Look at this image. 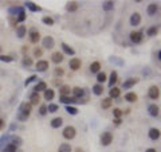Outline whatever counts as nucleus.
<instances>
[{
  "instance_id": "obj_1",
  "label": "nucleus",
  "mask_w": 161,
  "mask_h": 152,
  "mask_svg": "<svg viewBox=\"0 0 161 152\" xmlns=\"http://www.w3.org/2000/svg\"><path fill=\"white\" fill-rule=\"evenodd\" d=\"M99 141H101V146L103 147H107L113 143V133L112 132H103L102 135L99 136Z\"/></svg>"
},
{
  "instance_id": "obj_2",
  "label": "nucleus",
  "mask_w": 161,
  "mask_h": 152,
  "mask_svg": "<svg viewBox=\"0 0 161 152\" xmlns=\"http://www.w3.org/2000/svg\"><path fill=\"white\" fill-rule=\"evenodd\" d=\"M75 135H77V129L74 127H71V125H67L65 129H63V132H62V136L65 137V139H67V140L74 139Z\"/></svg>"
},
{
  "instance_id": "obj_3",
  "label": "nucleus",
  "mask_w": 161,
  "mask_h": 152,
  "mask_svg": "<svg viewBox=\"0 0 161 152\" xmlns=\"http://www.w3.org/2000/svg\"><path fill=\"white\" fill-rule=\"evenodd\" d=\"M28 39H30V42L34 43V45H36V43L40 40V34L39 31L36 28H31L28 31Z\"/></svg>"
},
{
  "instance_id": "obj_4",
  "label": "nucleus",
  "mask_w": 161,
  "mask_h": 152,
  "mask_svg": "<svg viewBox=\"0 0 161 152\" xmlns=\"http://www.w3.org/2000/svg\"><path fill=\"white\" fill-rule=\"evenodd\" d=\"M148 97H149L150 100H159V97H160V89H159V86H156V85L150 86L149 90H148Z\"/></svg>"
},
{
  "instance_id": "obj_5",
  "label": "nucleus",
  "mask_w": 161,
  "mask_h": 152,
  "mask_svg": "<svg viewBox=\"0 0 161 152\" xmlns=\"http://www.w3.org/2000/svg\"><path fill=\"white\" fill-rule=\"evenodd\" d=\"M42 46L45 47V49H48V50H51L54 46H55V40H54L52 36H50V35H47L45 36V38L42 39Z\"/></svg>"
},
{
  "instance_id": "obj_6",
  "label": "nucleus",
  "mask_w": 161,
  "mask_h": 152,
  "mask_svg": "<svg viewBox=\"0 0 161 152\" xmlns=\"http://www.w3.org/2000/svg\"><path fill=\"white\" fill-rule=\"evenodd\" d=\"M35 69H36V72H39V73L46 72V70L48 69V61L39 59L38 62H36V65H35Z\"/></svg>"
},
{
  "instance_id": "obj_7",
  "label": "nucleus",
  "mask_w": 161,
  "mask_h": 152,
  "mask_svg": "<svg viewBox=\"0 0 161 152\" xmlns=\"http://www.w3.org/2000/svg\"><path fill=\"white\" fill-rule=\"evenodd\" d=\"M129 38L133 43H141L142 42V31H132L129 34Z\"/></svg>"
},
{
  "instance_id": "obj_8",
  "label": "nucleus",
  "mask_w": 161,
  "mask_h": 152,
  "mask_svg": "<svg viewBox=\"0 0 161 152\" xmlns=\"http://www.w3.org/2000/svg\"><path fill=\"white\" fill-rule=\"evenodd\" d=\"M23 12H26V11H24V7H22V6H13L8 8L9 16H18L19 13H23Z\"/></svg>"
},
{
  "instance_id": "obj_9",
  "label": "nucleus",
  "mask_w": 161,
  "mask_h": 152,
  "mask_svg": "<svg viewBox=\"0 0 161 152\" xmlns=\"http://www.w3.org/2000/svg\"><path fill=\"white\" fill-rule=\"evenodd\" d=\"M31 110H32V105H31V104L27 102V101H23V102L19 105V110H18V112H22V113H24V114H30V113H31Z\"/></svg>"
},
{
  "instance_id": "obj_10",
  "label": "nucleus",
  "mask_w": 161,
  "mask_h": 152,
  "mask_svg": "<svg viewBox=\"0 0 161 152\" xmlns=\"http://www.w3.org/2000/svg\"><path fill=\"white\" fill-rule=\"evenodd\" d=\"M77 101H80V100H77L75 97H71V96H59V102L65 104V105H71V104L77 102Z\"/></svg>"
},
{
  "instance_id": "obj_11",
  "label": "nucleus",
  "mask_w": 161,
  "mask_h": 152,
  "mask_svg": "<svg viewBox=\"0 0 161 152\" xmlns=\"http://www.w3.org/2000/svg\"><path fill=\"white\" fill-rule=\"evenodd\" d=\"M80 66H82V62H80L79 58H71L69 61V67L74 72H77L78 69H80Z\"/></svg>"
},
{
  "instance_id": "obj_12",
  "label": "nucleus",
  "mask_w": 161,
  "mask_h": 152,
  "mask_svg": "<svg viewBox=\"0 0 161 152\" xmlns=\"http://www.w3.org/2000/svg\"><path fill=\"white\" fill-rule=\"evenodd\" d=\"M148 136H149L150 140H159L161 136V132L159 128H150L149 132H148Z\"/></svg>"
},
{
  "instance_id": "obj_13",
  "label": "nucleus",
  "mask_w": 161,
  "mask_h": 152,
  "mask_svg": "<svg viewBox=\"0 0 161 152\" xmlns=\"http://www.w3.org/2000/svg\"><path fill=\"white\" fill-rule=\"evenodd\" d=\"M148 113H149L152 117H157L160 114V108H159V105H156V104H150V105L148 106Z\"/></svg>"
},
{
  "instance_id": "obj_14",
  "label": "nucleus",
  "mask_w": 161,
  "mask_h": 152,
  "mask_svg": "<svg viewBox=\"0 0 161 152\" xmlns=\"http://www.w3.org/2000/svg\"><path fill=\"white\" fill-rule=\"evenodd\" d=\"M140 23H141V15L140 13L138 12L132 13V16H130V26L137 27V26H140Z\"/></svg>"
},
{
  "instance_id": "obj_15",
  "label": "nucleus",
  "mask_w": 161,
  "mask_h": 152,
  "mask_svg": "<svg viewBox=\"0 0 161 152\" xmlns=\"http://www.w3.org/2000/svg\"><path fill=\"white\" fill-rule=\"evenodd\" d=\"M24 6H26V8L28 9V11H31V12H39V11H42V8H40L38 4H35L34 2H26Z\"/></svg>"
},
{
  "instance_id": "obj_16",
  "label": "nucleus",
  "mask_w": 161,
  "mask_h": 152,
  "mask_svg": "<svg viewBox=\"0 0 161 152\" xmlns=\"http://www.w3.org/2000/svg\"><path fill=\"white\" fill-rule=\"evenodd\" d=\"M26 35H27V27L24 24H20L16 27V36H18L19 39H23Z\"/></svg>"
},
{
  "instance_id": "obj_17",
  "label": "nucleus",
  "mask_w": 161,
  "mask_h": 152,
  "mask_svg": "<svg viewBox=\"0 0 161 152\" xmlns=\"http://www.w3.org/2000/svg\"><path fill=\"white\" fill-rule=\"evenodd\" d=\"M60 47H62V50H63V53L65 54H67V55H75V50L73 49L71 46H69L67 43H65V42H62L60 43Z\"/></svg>"
},
{
  "instance_id": "obj_18",
  "label": "nucleus",
  "mask_w": 161,
  "mask_h": 152,
  "mask_svg": "<svg viewBox=\"0 0 161 152\" xmlns=\"http://www.w3.org/2000/svg\"><path fill=\"white\" fill-rule=\"evenodd\" d=\"M137 82H138V78H127L126 81H123L122 89H130V87H133Z\"/></svg>"
},
{
  "instance_id": "obj_19",
  "label": "nucleus",
  "mask_w": 161,
  "mask_h": 152,
  "mask_svg": "<svg viewBox=\"0 0 161 152\" xmlns=\"http://www.w3.org/2000/svg\"><path fill=\"white\" fill-rule=\"evenodd\" d=\"M63 58H65V57H63V53L55 51V53L51 54V61H52L54 63H56V65H59V63L63 61Z\"/></svg>"
},
{
  "instance_id": "obj_20",
  "label": "nucleus",
  "mask_w": 161,
  "mask_h": 152,
  "mask_svg": "<svg viewBox=\"0 0 161 152\" xmlns=\"http://www.w3.org/2000/svg\"><path fill=\"white\" fill-rule=\"evenodd\" d=\"M9 139H11V133H9V132L4 133L2 137H0V152H2V150L4 148L5 144L9 143Z\"/></svg>"
},
{
  "instance_id": "obj_21",
  "label": "nucleus",
  "mask_w": 161,
  "mask_h": 152,
  "mask_svg": "<svg viewBox=\"0 0 161 152\" xmlns=\"http://www.w3.org/2000/svg\"><path fill=\"white\" fill-rule=\"evenodd\" d=\"M73 94H74L73 97H75L77 100L82 98V97L85 96V89H83V87H79V86H75V87H73Z\"/></svg>"
},
{
  "instance_id": "obj_22",
  "label": "nucleus",
  "mask_w": 161,
  "mask_h": 152,
  "mask_svg": "<svg viewBox=\"0 0 161 152\" xmlns=\"http://www.w3.org/2000/svg\"><path fill=\"white\" fill-rule=\"evenodd\" d=\"M157 11H159V6H157L156 3H150V4L148 6V8H146V13H148L149 16L156 15Z\"/></svg>"
},
{
  "instance_id": "obj_23",
  "label": "nucleus",
  "mask_w": 161,
  "mask_h": 152,
  "mask_svg": "<svg viewBox=\"0 0 161 152\" xmlns=\"http://www.w3.org/2000/svg\"><path fill=\"white\" fill-rule=\"evenodd\" d=\"M39 102H40V96H39V93L32 92L31 94H30V104H31V105H38Z\"/></svg>"
},
{
  "instance_id": "obj_24",
  "label": "nucleus",
  "mask_w": 161,
  "mask_h": 152,
  "mask_svg": "<svg viewBox=\"0 0 161 152\" xmlns=\"http://www.w3.org/2000/svg\"><path fill=\"white\" fill-rule=\"evenodd\" d=\"M47 89V83L45 82V81H39L38 83H36L35 86H34V92L39 93V92H45V90Z\"/></svg>"
},
{
  "instance_id": "obj_25",
  "label": "nucleus",
  "mask_w": 161,
  "mask_h": 152,
  "mask_svg": "<svg viewBox=\"0 0 161 152\" xmlns=\"http://www.w3.org/2000/svg\"><path fill=\"white\" fill-rule=\"evenodd\" d=\"M120 94H121V89H120V87L113 86L112 89L109 90V97H110L112 100H114V98H118V97H120Z\"/></svg>"
},
{
  "instance_id": "obj_26",
  "label": "nucleus",
  "mask_w": 161,
  "mask_h": 152,
  "mask_svg": "<svg viewBox=\"0 0 161 152\" xmlns=\"http://www.w3.org/2000/svg\"><path fill=\"white\" fill-rule=\"evenodd\" d=\"M62 124H63V119H62V117H55V119H52L51 121H50V125H51V128H54V129L62 127Z\"/></svg>"
},
{
  "instance_id": "obj_27",
  "label": "nucleus",
  "mask_w": 161,
  "mask_h": 152,
  "mask_svg": "<svg viewBox=\"0 0 161 152\" xmlns=\"http://www.w3.org/2000/svg\"><path fill=\"white\" fill-rule=\"evenodd\" d=\"M9 143L13 144V146L19 147L23 144V139L20 136H16V135H11V139H9Z\"/></svg>"
},
{
  "instance_id": "obj_28",
  "label": "nucleus",
  "mask_w": 161,
  "mask_h": 152,
  "mask_svg": "<svg viewBox=\"0 0 161 152\" xmlns=\"http://www.w3.org/2000/svg\"><path fill=\"white\" fill-rule=\"evenodd\" d=\"M43 97H45L46 101H52L54 97H55V92H54L52 89H46L45 92H43Z\"/></svg>"
},
{
  "instance_id": "obj_29",
  "label": "nucleus",
  "mask_w": 161,
  "mask_h": 152,
  "mask_svg": "<svg viewBox=\"0 0 161 152\" xmlns=\"http://www.w3.org/2000/svg\"><path fill=\"white\" fill-rule=\"evenodd\" d=\"M71 92H73V87H70L69 85H62L59 87L60 96H70V93Z\"/></svg>"
},
{
  "instance_id": "obj_30",
  "label": "nucleus",
  "mask_w": 161,
  "mask_h": 152,
  "mask_svg": "<svg viewBox=\"0 0 161 152\" xmlns=\"http://www.w3.org/2000/svg\"><path fill=\"white\" fill-rule=\"evenodd\" d=\"M32 63H34V62H32V58H31V57L24 55V57L22 58V65H23V67H26V69H27V67H31Z\"/></svg>"
},
{
  "instance_id": "obj_31",
  "label": "nucleus",
  "mask_w": 161,
  "mask_h": 152,
  "mask_svg": "<svg viewBox=\"0 0 161 152\" xmlns=\"http://www.w3.org/2000/svg\"><path fill=\"white\" fill-rule=\"evenodd\" d=\"M117 80H118V73H117L116 70H113L112 74H110V78H109V86L113 87L114 83L117 82Z\"/></svg>"
},
{
  "instance_id": "obj_32",
  "label": "nucleus",
  "mask_w": 161,
  "mask_h": 152,
  "mask_svg": "<svg viewBox=\"0 0 161 152\" xmlns=\"http://www.w3.org/2000/svg\"><path fill=\"white\" fill-rule=\"evenodd\" d=\"M137 98H138V97H137V94L134 92H127L125 94V100L127 101V102H136Z\"/></svg>"
},
{
  "instance_id": "obj_33",
  "label": "nucleus",
  "mask_w": 161,
  "mask_h": 152,
  "mask_svg": "<svg viewBox=\"0 0 161 152\" xmlns=\"http://www.w3.org/2000/svg\"><path fill=\"white\" fill-rule=\"evenodd\" d=\"M77 9H78V3L77 2H70L66 4V11L69 12H75Z\"/></svg>"
},
{
  "instance_id": "obj_34",
  "label": "nucleus",
  "mask_w": 161,
  "mask_h": 152,
  "mask_svg": "<svg viewBox=\"0 0 161 152\" xmlns=\"http://www.w3.org/2000/svg\"><path fill=\"white\" fill-rule=\"evenodd\" d=\"M93 93L95 94V96H102V93H103V86L101 85V83H95V85L93 86Z\"/></svg>"
},
{
  "instance_id": "obj_35",
  "label": "nucleus",
  "mask_w": 161,
  "mask_h": 152,
  "mask_svg": "<svg viewBox=\"0 0 161 152\" xmlns=\"http://www.w3.org/2000/svg\"><path fill=\"white\" fill-rule=\"evenodd\" d=\"M112 98L110 97H106V98H103L101 101V106H102V109H109L110 106H112Z\"/></svg>"
},
{
  "instance_id": "obj_36",
  "label": "nucleus",
  "mask_w": 161,
  "mask_h": 152,
  "mask_svg": "<svg viewBox=\"0 0 161 152\" xmlns=\"http://www.w3.org/2000/svg\"><path fill=\"white\" fill-rule=\"evenodd\" d=\"M2 152H18V147L13 146V144H11V143H8V144H5L4 146Z\"/></svg>"
},
{
  "instance_id": "obj_37",
  "label": "nucleus",
  "mask_w": 161,
  "mask_h": 152,
  "mask_svg": "<svg viewBox=\"0 0 161 152\" xmlns=\"http://www.w3.org/2000/svg\"><path fill=\"white\" fill-rule=\"evenodd\" d=\"M99 69H101V63L97 62V61L90 65V72H91V73H97V74H98L99 73Z\"/></svg>"
},
{
  "instance_id": "obj_38",
  "label": "nucleus",
  "mask_w": 161,
  "mask_h": 152,
  "mask_svg": "<svg viewBox=\"0 0 161 152\" xmlns=\"http://www.w3.org/2000/svg\"><path fill=\"white\" fill-rule=\"evenodd\" d=\"M58 152H71V146L67 143H62L58 148Z\"/></svg>"
},
{
  "instance_id": "obj_39",
  "label": "nucleus",
  "mask_w": 161,
  "mask_h": 152,
  "mask_svg": "<svg viewBox=\"0 0 161 152\" xmlns=\"http://www.w3.org/2000/svg\"><path fill=\"white\" fill-rule=\"evenodd\" d=\"M47 110H48L50 113H56L59 110V105L58 104H52V102H50L48 105H47Z\"/></svg>"
},
{
  "instance_id": "obj_40",
  "label": "nucleus",
  "mask_w": 161,
  "mask_h": 152,
  "mask_svg": "<svg viewBox=\"0 0 161 152\" xmlns=\"http://www.w3.org/2000/svg\"><path fill=\"white\" fill-rule=\"evenodd\" d=\"M157 32H159V27H157V26L149 27V28H148V31H146L148 36H154V35H157Z\"/></svg>"
},
{
  "instance_id": "obj_41",
  "label": "nucleus",
  "mask_w": 161,
  "mask_h": 152,
  "mask_svg": "<svg viewBox=\"0 0 161 152\" xmlns=\"http://www.w3.org/2000/svg\"><path fill=\"white\" fill-rule=\"evenodd\" d=\"M106 80H107V77H106V74L103 73V72H99L98 74H97V82L101 83V85H102Z\"/></svg>"
},
{
  "instance_id": "obj_42",
  "label": "nucleus",
  "mask_w": 161,
  "mask_h": 152,
  "mask_svg": "<svg viewBox=\"0 0 161 152\" xmlns=\"http://www.w3.org/2000/svg\"><path fill=\"white\" fill-rule=\"evenodd\" d=\"M28 117H30V114H24V113H22V112H18V114H16V120L22 121V123H24V121L28 120Z\"/></svg>"
},
{
  "instance_id": "obj_43",
  "label": "nucleus",
  "mask_w": 161,
  "mask_h": 152,
  "mask_svg": "<svg viewBox=\"0 0 161 152\" xmlns=\"http://www.w3.org/2000/svg\"><path fill=\"white\" fill-rule=\"evenodd\" d=\"M66 112L69 113V114H71V116H75V114H78V109H77L75 106L67 105V106H66Z\"/></svg>"
},
{
  "instance_id": "obj_44",
  "label": "nucleus",
  "mask_w": 161,
  "mask_h": 152,
  "mask_svg": "<svg viewBox=\"0 0 161 152\" xmlns=\"http://www.w3.org/2000/svg\"><path fill=\"white\" fill-rule=\"evenodd\" d=\"M42 22H43V24H46V26H54V19L51 16H43Z\"/></svg>"
},
{
  "instance_id": "obj_45",
  "label": "nucleus",
  "mask_w": 161,
  "mask_h": 152,
  "mask_svg": "<svg viewBox=\"0 0 161 152\" xmlns=\"http://www.w3.org/2000/svg\"><path fill=\"white\" fill-rule=\"evenodd\" d=\"M63 74H65V72H63L62 67H55V69H54V77H55V78H60Z\"/></svg>"
},
{
  "instance_id": "obj_46",
  "label": "nucleus",
  "mask_w": 161,
  "mask_h": 152,
  "mask_svg": "<svg viewBox=\"0 0 161 152\" xmlns=\"http://www.w3.org/2000/svg\"><path fill=\"white\" fill-rule=\"evenodd\" d=\"M102 8L105 9V11H112V9L114 8V3L113 2H105L102 4Z\"/></svg>"
},
{
  "instance_id": "obj_47",
  "label": "nucleus",
  "mask_w": 161,
  "mask_h": 152,
  "mask_svg": "<svg viewBox=\"0 0 161 152\" xmlns=\"http://www.w3.org/2000/svg\"><path fill=\"white\" fill-rule=\"evenodd\" d=\"M35 81H38V76H35V74H32V76H30L28 78L24 81V86H28L31 82H35Z\"/></svg>"
},
{
  "instance_id": "obj_48",
  "label": "nucleus",
  "mask_w": 161,
  "mask_h": 152,
  "mask_svg": "<svg viewBox=\"0 0 161 152\" xmlns=\"http://www.w3.org/2000/svg\"><path fill=\"white\" fill-rule=\"evenodd\" d=\"M0 61H2V62H5V63H9V62H12L13 61V57L12 55H0Z\"/></svg>"
},
{
  "instance_id": "obj_49",
  "label": "nucleus",
  "mask_w": 161,
  "mask_h": 152,
  "mask_svg": "<svg viewBox=\"0 0 161 152\" xmlns=\"http://www.w3.org/2000/svg\"><path fill=\"white\" fill-rule=\"evenodd\" d=\"M32 54H34V57H36V58H40V57L43 55V50L40 49V47H35V49L32 50Z\"/></svg>"
},
{
  "instance_id": "obj_50",
  "label": "nucleus",
  "mask_w": 161,
  "mask_h": 152,
  "mask_svg": "<svg viewBox=\"0 0 161 152\" xmlns=\"http://www.w3.org/2000/svg\"><path fill=\"white\" fill-rule=\"evenodd\" d=\"M122 114H123V112L120 109V108H114V109H113V116L116 117V119H121Z\"/></svg>"
},
{
  "instance_id": "obj_51",
  "label": "nucleus",
  "mask_w": 161,
  "mask_h": 152,
  "mask_svg": "<svg viewBox=\"0 0 161 152\" xmlns=\"http://www.w3.org/2000/svg\"><path fill=\"white\" fill-rule=\"evenodd\" d=\"M27 18V13L26 12H23V13H19L18 16H16V23H23L26 20Z\"/></svg>"
},
{
  "instance_id": "obj_52",
  "label": "nucleus",
  "mask_w": 161,
  "mask_h": 152,
  "mask_svg": "<svg viewBox=\"0 0 161 152\" xmlns=\"http://www.w3.org/2000/svg\"><path fill=\"white\" fill-rule=\"evenodd\" d=\"M47 113H48V110H47V105H45V104L40 105L39 106V114H40V116H46Z\"/></svg>"
},
{
  "instance_id": "obj_53",
  "label": "nucleus",
  "mask_w": 161,
  "mask_h": 152,
  "mask_svg": "<svg viewBox=\"0 0 161 152\" xmlns=\"http://www.w3.org/2000/svg\"><path fill=\"white\" fill-rule=\"evenodd\" d=\"M4 127H5V121L2 119V117H0V131H3L4 129Z\"/></svg>"
},
{
  "instance_id": "obj_54",
  "label": "nucleus",
  "mask_w": 161,
  "mask_h": 152,
  "mask_svg": "<svg viewBox=\"0 0 161 152\" xmlns=\"http://www.w3.org/2000/svg\"><path fill=\"white\" fill-rule=\"evenodd\" d=\"M54 85H59V87L62 86V81H60V78H59V80H58V78L54 80Z\"/></svg>"
},
{
  "instance_id": "obj_55",
  "label": "nucleus",
  "mask_w": 161,
  "mask_h": 152,
  "mask_svg": "<svg viewBox=\"0 0 161 152\" xmlns=\"http://www.w3.org/2000/svg\"><path fill=\"white\" fill-rule=\"evenodd\" d=\"M15 129H18V125H16V124H11V127H9V132H12V131H15Z\"/></svg>"
},
{
  "instance_id": "obj_56",
  "label": "nucleus",
  "mask_w": 161,
  "mask_h": 152,
  "mask_svg": "<svg viewBox=\"0 0 161 152\" xmlns=\"http://www.w3.org/2000/svg\"><path fill=\"white\" fill-rule=\"evenodd\" d=\"M22 51H23V54L26 55V53L28 51V46H23V49H22Z\"/></svg>"
},
{
  "instance_id": "obj_57",
  "label": "nucleus",
  "mask_w": 161,
  "mask_h": 152,
  "mask_svg": "<svg viewBox=\"0 0 161 152\" xmlns=\"http://www.w3.org/2000/svg\"><path fill=\"white\" fill-rule=\"evenodd\" d=\"M145 152H157V150H156V148H148Z\"/></svg>"
},
{
  "instance_id": "obj_58",
  "label": "nucleus",
  "mask_w": 161,
  "mask_h": 152,
  "mask_svg": "<svg viewBox=\"0 0 161 152\" xmlns=\"http://www.w3.org/2000/svg\"><path fill=\"white\" fill-rule=\"evenodd\" d=\"M114 124H116V125H120V124H121V119H116V120H114Z\"/></svg>"
},
{
  "instance_id": "obj_59",
  "label": "nucleus",
  "mask_w": 161,
  "mask_h": 152,
  "mask_svg": "<svg viewBox=\"0 0 161 152\" xmlns=\"http://www.w3.org/2000/svg\"><path fill=\"white\" fill-rule=\"evenodd\" d=\"M157 57H159V59L161 61V50H160V51H159V54H157Z\"/></svg>"
},
{
  "instance_id": "obj_60",
  "label": "nucleus",
  "mask_w": 161,
  "mask_h": 152,
  "mask_svg": "<svg viewBox=\"0 0 161 152\" xmlns=\"http://www.w3.org/2000/svg\"><path fill=\"white\" fill-rule=\"evenodd\" d=\"M2 50H3V47H2V46H0V55H2Z\"/></svg>"
},
{
  "instance_id": "obj_61",
  "label": "nucleus",
  "mask_w": 161,
  "mask_h": 152,
  "mask_svg": "<svg viewBox=\"0 0 161 152\" xmlns=\"http://www.w3.org/2000/svg\"><path fill=\"white\" fill-rule=\"evenodd\" d=\"M77 152H83L82 150H79V148H78V150H77Z\"/></svg>"
}]
</instances>
